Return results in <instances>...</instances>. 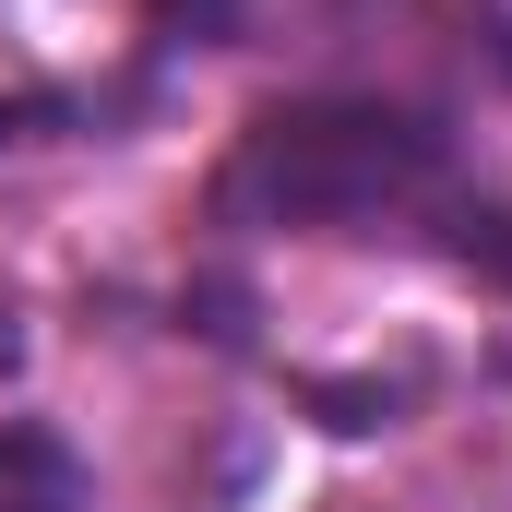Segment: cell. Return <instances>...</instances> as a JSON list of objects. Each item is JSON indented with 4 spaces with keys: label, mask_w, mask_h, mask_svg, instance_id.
<instances>
[{
    "label": "cell",
    "mask_w": 512,
    "mask_h": 512,
    "mask_svg": "<svg viewBox=\"0 0 512 512\" xmlns=\"http://www.w3.org/2000/svg\"><path fill=\"white\" fill-rule=\"evenodd\" d=\"M215 215H239V227H417V215H465V179L429 120L334 96V108H274L239 131Z\"/></svg>",
    "instance_id": "cell-1"
},
{
    "label": "cell",
    "mask_w": 512,
    "mask_h": 512,
    "mask_svg": "<svg viewBox=\"0 0 512 512\" xmlns=\"http://www.w3.org/2000/svg\"><path fill=\"white\" fill-rule=\"evenodd\" d=\"M0 512H84V477L48 429H0Z\"/></svg>",
    "instance_id": "cell-2"
},
{
    "label": "cell",
    "mask_w": 512,
    "mask_h": 512,
    "mask_svg": "<svg viewBox=\"0 0 512 512\" xmlns=\"http://www.w3.org/2000/svg\"><path fill=\"white\" fill-rule=\"evenodd\" d=\"M143 12H167V24H227V0H143Z\"/></svg>",
    "instance_id": "cell-3"
}]
</instances>
